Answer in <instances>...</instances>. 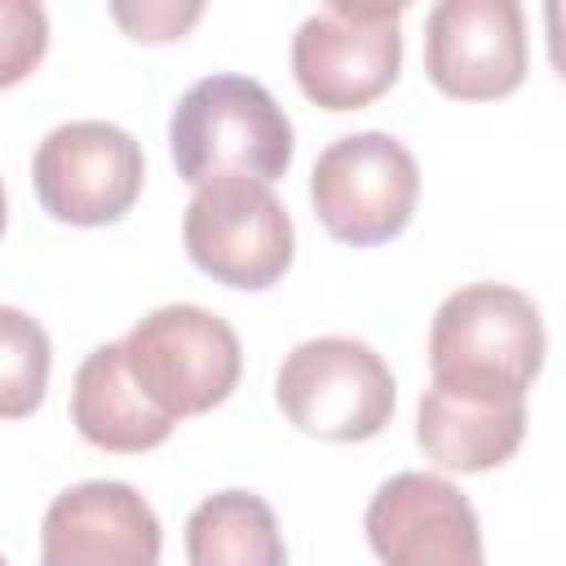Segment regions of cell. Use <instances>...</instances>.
Masks as SVG:
<instances>
[{"label": "cell", "mask_w": 566, "mask_h": 566, "mask_svg": "<svg viewBox=\"0 0 566 566\" xmlns=\"http://www.w3.org/2000/svg\"><path fill=\"white\" fill-rule=\"evenodd\" d=\"M424 71L460 102L509 97L526 75V18L517 0H442L424 18Z\"/></svg>", "instance_id": "obj_9"}, {"label": "cell", "mask_w": 566, "mask_h": 566, "mask_svg": "<svg viewBox=\"0 0 566 566\" xmlns=\"http://www.w3.org/2000/svg\"><path fill=\"white\" fill-rule=\"evenodd\" d=\"M0 416L18 420L40 407L49 389V336L40 323H31L18 305L0 310Z\"/></svg>", "instance_id": "obj_15"}, {"label": "cell", "mask_w": 566, "mask_h": 566, "mask_svg": "<svg viewBox=\"0 0 566 566\" xmlns=\"http://www.w3.org/2000/svg\"><path fill=\"white\" fill-rule=\"evenodd\" d=\"M71 424L84 442L115 455L150 451L177 429V420L159 411L133 380L124 340H106L80 363L71 380Z\"/></svg>", "instance_id": "obj_13"}, {"label": "cell", "mask_w": 566, "mask_h": 566, "mask_svg": "<svg viewBox=\"0 0 566 566\" xmlns=\"http://www.w3.org/2000/svg\"><path fill=\"white\" fill-rule=\"evenodd\" d=\"M181 239L208 279L243 292L274 287L296 252L283 199L252 177H217L199 186L181 217Z\"/></svg>", "instance_id": "obj_5"}, {"label": "cell", "mask_w": 566, "mask_h": 566, "mask_svg": "<svg viewBox=\"0 0 566 566\" xmlns=\"http://www.w3.org/2000/svg\"><path fill=\"white\" fill-rule=\"evenodd\" d=\"M433 380L486 398H526L544 367V323L526 292L504 283L455 287L429 327Z\"/></svg>", "instance_id": "obj_2"}, {"label": "cell", "mask_w": 566, "mask_h": 566, "mask_svg": "<svg viewBox=\"0 0 566 566\" xmlns=\"http://www.w3.org/2000/svg\"><path fill=\"white\" fill-rule=\"evenodd\" d=\"M544 40H548V62L566 80V0L544 4Z\"/></svg>", "instance_id": "obj_17"}, {"label": "cell", "mask_w": 566, "mask_h": 566, "mask_svg": "<svg viewBox=\"0 0 566 566\" xmlns=\"http://www.w3.org/2000/svg\"><path fill=\"white\" fill-rule=\"evenodd\" d=\"M310 199L332 239L376 248L407 230L420 199L416 155L389 133L336 137L310 172Z\"/></svg>", "instance_id": "obj_6"}, {"label": "cell", "mask_w": 566, "mask_h": 566, "mask_svg": "<svg viewBox=\"0 0 566 566\" xmlns=\"http://www.w3.org/2000/svg\"><path fill=\"white\" fill-rule=\"evenodd\" d=\"M402 4H323L292 35V75L323 111L376 102L402 66Z\"/></svg>", "instance_id": "obj_7"}, {"label": "cell", "mask_w": 566, "mask_h": 566, "mask_svg": "<svg viewBox=\"0 0 566 566\" xmlns=\"http://www.w3.org/2000/svg\"><path fill=\"white\" fill-rule=\"evenodd\" d=\"M274 398L310 438L367 442L394 416V371L367 340L314 336L283 358Z\"/></svg>", "instance_id": "obj_4"}, {"label": "cell", "mask_w": 566, "mask_h": 566, "mask_svg": "<svg viewBox=\"0 0 566 566\" xmlns=\"http://www.w3.org/2000/svg\"><path fill=\"white\" fill-rule=\"evenodd\" d=\"M146 181V155L137 137L111 119H71L44 133L31 159V186L40 208L66 226L119 221Z\"/></svg>", "instance_id": "obj_8"}, {"label": "cell", "mask_w": 566, "mask_h": 566, "mask_svg": "<svg viewBox=\"0 0 566 566\" xmlns=\"http://www.w3.org/2000/svg\"><path fill=\"white\" fill-rule=\"evenodd\" d=\"M190 566H287L274 509L252 491H217L186 517Z\"/></svg>", "instance_id": "obj_14"}, {"label": "cell", "mask_w": 566, "mask_h": 566, "mask_svg": "<svg viewBox=\"0 0 566 566\" xmlns=\"http://www.w3.org/2000/svg\"><path fill=\"white\" fill-rule=\"evenodd\" d=\"M115 22L142 40V44H164V40H181L186 27L203 13V4H111Z\"/></svg>", "instance_id": "obj_16"}, {"label": "cell", "mask_w": 566, "mask_h": 566, "mask_svg": "<svg viewBox=\"0 0 566 566\" xmlns=\"http://www.w3.org/2000/svg\"><path fill=\"white\" fill-rule=\"evenodd\" d=\"M124 358L142 394L172 420L221 407L243 371L239 336L203 305H159L124 336Z\"/></svg>", "instance_id": "obj_3"}, {"label": "cell", "mask_w": 566, "mask_h": 566, "mask_svg": "<svg viewBox=\"0 0 566 566\" xmlns=\"http://www.w3.org/2000/svg\"><path fill=\"white\" fill-rule=\"evenodd\" d=\"M526 433V398H486L447 385H429L416 411V442L451 473L500 469Z\"/></svg>", "instance_id": "obj_12"}, {"label": "cell", "mask_w": 566, "mask_h": 566, "mask_svg": "<svg viewBox=\"0 0 566 566\" xmlns=\"http://www.w3.org/2000/svg\"><path fill=\"white\" fill-rule=\"evenodd\" d=\"M159 517L128 482H75L40 522V566H159Z\"/></svg>", "instance_id": "obj_11"}, {"label": "cell", "mask_w": 566, "mask_h": 566, "mask_svg": "<svg viewBox=\"0 0 566 566\" xmlns=\"http://www.w3.org/2000/svg\"><path fill=\"white\" fill-rule=\"evenodd\" d=\"M168 150L195 190L217 177L274 181L292 164V119L261 80L203 75L195 80L168 119Z\"/></svg>", "instance_id": "obj_1"}, {"label": "cell", "mask_w": 566, "mask_h": 566, "mask_svg": "<svg viewBox=\"0 0 566 566\" xmlns=\"http://www.w3.org/2000/svg\"><path fill=\"white\" fill-rule=\"evenodd\" d=\"M363 531L385 566H482L478 513L438 473H394L380 482Z\"/></svg>", "instance_id": "obj_10"}]
</instances>
